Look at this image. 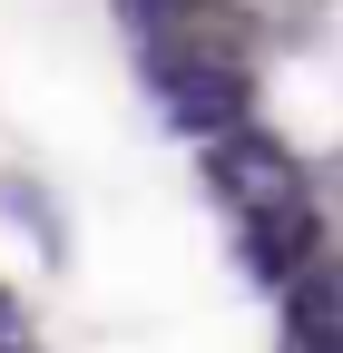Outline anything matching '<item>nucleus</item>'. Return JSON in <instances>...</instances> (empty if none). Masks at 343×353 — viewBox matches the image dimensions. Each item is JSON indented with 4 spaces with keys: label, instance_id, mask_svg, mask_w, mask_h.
Here are the masks:
<instances>
[]
</instances>
